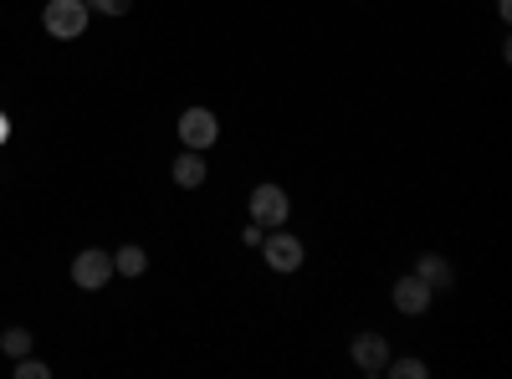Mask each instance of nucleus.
Listing matches in <instances>:
<instances>
[{"label": "nucleus", "mask_w": 512, "mask_h": 379, "mask_svg": "<svg viewBox=\"0 0 512 379\" xmlns=\"http://www.w3.org/2000/svg\"><path fill=\"white\" fill-rule=\"evenodd\" d=\"M16 379H52V369L41 364V359H31V354H21L16 359Z\"/></svg>", "instance_id": "obj_14"}, {"label": "nucleus", "mask_w": 512, "mask_h": 379, "mask_svg": "<svg viewBox=\"0 0 512 379\" xmlns=\"http://www.w3.org/2000/svg\"><path fill=\"white\" fill-rule=\"evenodd\" d=\"M251 221L267 226V231H277V226L287 221V195H282L277 185H256V190H251Z\"/></svg>", "instance_id": "obj_4"}, {"label": "nucleus", "mask_w": 512, "mask_h": 379, "mask_svg": "<svg viewBox=\"0 0 512 379\" xmlns=\"http://www.w3.org/2000/svg\"><path fill=\"white\" fill-rule=\"evenodd\" d=\"M88 6H82V0H52L47 11H41V21H47V31L52 36H62V41H72V36H82L88 31Z\"/></svg>", "instance_id": "obj_1"}, {"label": "nucleus", "mask_w": 512, "mask_h": 379, "mask_svg": "<svg viewBox=\"0 0 512 379\" xmlns=\"http://www.w3.org/2000/svg\"><path fill=\"white\" fill-rule=\"evenodd\" d=\"M88 11H98V16H128L134 11V0H82Z\"/></svg>", "instance_id": "obj_13"}, {"label": "nucleus", "mask_w": 512, "mask_h": 379, "mask_svg": "<svg viewBox=\"0 0 512 379\" xmlns=\"http://www.w3.org/2000/svg\"><path fill=\"white\" fill-rule=\"evenodd\" d=\"M262 251H267V267L272 272H297V267H303V241L287 236L282 226L262 236Z\"/></svg>", "instance_id": "obj_3"}, {"label": "nucleus", "mask_w": 512, "mask_h": 379, "mask_svg": "<svg viewBox=\"0 0 512 379\" xmlns=\"http://www.w3.org/2000/svg\"><path fill=\"white\" fill-rule=\"evenodd\" d=\"M384 369H390L395 379H425V374H431V369H425L420 359H390V364H384Z\"/></svg>", "instance_id": "obj_12"}, {"label": "nucleus", "mask_w": 512, "mask_h": 379, "mask_svg": "<svg viewBox=\"0 0 512 379\" xmlns=\"http://www.w3.org/2000/svg\"><path fill=\"white\" fill-rule=\"evenodd\" d=\"M6 139H11V118H6V113H0V144H6Z\"/></svg>", "instance_id": "obj_16"}, {"label": "nucleus", "mask_w": 512, "mask_h": 379, "mask_svg": "<svg viewBox=\"0 0 512 379\" xmlns=\"http://www.w3.org/2000/svg\"><path fill=\"white\" fill-rule=\"evenodd\" d=\"M31 328H6V333H0V349H6L11 359H21V354H31Z\"/></svg>", "instance_id": "obj_11"}, {"label": "nucleus", "mask_w": 512, "mask_h": 379, "mask_svg": "<svg viewBox=\"0 0 512 379\" xmlns=\"http://www.w3.org/2000/svg\"><path fill=\"white\" fill-rule=\"evenodd\" d=\"M175 185H180V190H200V185H205V159H200V149H185V154L175 159Z\"/></svg>", "instance_id": "obj_8"}, {"label": "nucleus", "mask_w": 512, "mask_h": 379, "mask_svg": "<svg viewBox=\"0 0 512 379\" xmlns=\"http://www.w3.org/2000/svg\"><path fill=\"white\" fill-rule=\"evenodd\" d=\"M216 134H221V123H216V113L210 108H190L185 118H180V139H185V149H210L216 144Z\"/></svg>", "instance_id": "obj_5"}, {"label": "nucleus", "mask_w": 512, "mask_h": 379, "mask_svg": "<svg viewBox=\"0 0 512 379\" xmlns=\"http://www.w3.org/2000/svg\"><path fill=\"white\" fill-rule=\"evenodd\" d=\"M144 267H149L144 246H118V251H113V272H118V277H144Z\"/></svg>", "instance_id": "obj_10"}, {"label": "nucleus", "mask_w": 512, "mask_h": 379, "mask_svg": "<svg viewBox=\"0 0 512 379\" xmlns=\"http://www.w3.org/2000/svg\"><path fill=\"white\" fill-rule=\"evenodd\" d=\"M415 277H425L431 287H451V262L436 257V251H425V257L415 262Z\"/></svg>", "instance_id": "obj_9"}, {"label": "nucleus", "mask_w": 512, "mask_h": 379, "mask_svg": "<svg viewBox=\"0 0 512 379\" xmlns=\"http://www.w3.org/2000/svg\"><path fill=\"white\" fill-rule=\"evenodd\" d=\"M262 236H267V226H256V221L241 231V241H246V246H262Z\"/></svg>", "instance_id": "obj_15"}, {"label": "nucleus", "mask_w": 512, "mask_h": 379, "mask_svg": "<svg viewBox=\"0 0 512 379\" xmlns=\"http://www.w3.org/2000/svg\"><path fill=\"white\" fill-rule=\"evenodd\" d=\"M431 292H436L431 282L410 272V277H400V282H395V308L415 318V313H425V308H431Z\"/></svg>", "instance_id": "obj_6"}, {"label": "nucleus", "mask_w": 512, "mask_h": 379, "mask_svg": "<svg viewBox=\"0 0 512 379\" xmlns=\"http://www.w3.org/2000/svg\"><path fill=\"white\" fill-rule=\"evenodd\" d=\"M354 364H359V374H384V364H390V344H384L379 333H359L354 339Z\"/></svg>", "instance_id": "obj_7"}, {"label": "nucleus", "mask_w": 512, "mask_h": 379, "mask_svg": "<svg viewBox=\"0 0 512 379\" xmlns=\"http://www.w3.org/2000/svg\"><path fill=\"white\" fill-rule=\"evenodd\" d=\"M108 277H113V251L88 246V251H77V257H72V282H77L82 292H98Z\"/></svg>", "instance_id": "obj_2"}]
</instances>
